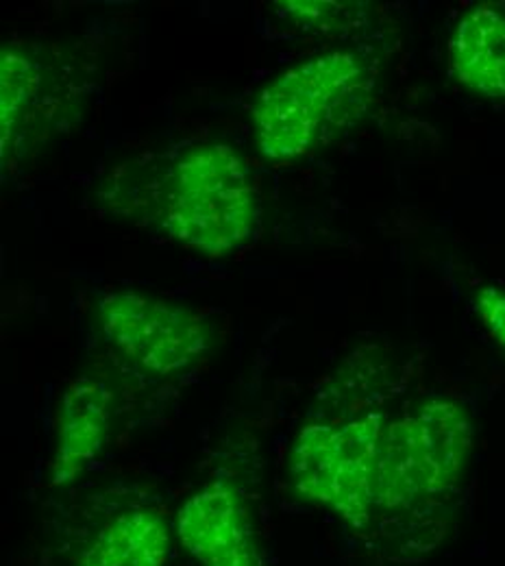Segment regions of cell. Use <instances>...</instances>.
Segmentation results:
<instances>
[{
	"mask_svg": "<svg viewBox=\"0 0 505 566\" xmlns=\"http://www.w3.org/2000/svg\"><path fill=\"white\" fill-rule=\"evenodd\" d=\"M370 92V74L358 53L332 51L269 83L253 105L255 142L269 161L303 157L336 138Z\"/></svg>",
	"mask_w": 505,
	"mask_h": 566,
	"instance_id": "obj_1",
	"label": "cell"
},
{
	"mask_svg": "<svg viewBox=\"0 0 505 566\" xmlns=\"http://www.w3.org/2000/svg\"><path fill=\"white\" fill-rule=\"evenodd\" d=\"M257 220L255 181L231 146L199 144L168 170L161 224L179 244L220 255L246 242Z\"/></svg>",
	"mask_w": 505,
	"mask_h": 566,
	"instance_id": "obj_2",
	"label": "cell"
},
{
	"mask_svg": "<svg viewBox=\"0 0 505 566\" xmlns=\"http://www.w3.org/2000/svg\"><path fill=\"white\" fill-rule=\"evenodd\" d=\"M473 423L449 399H432L388 419L379 469L377 510H408L449 493L473 449Z\"/></svg>",
	"mask_w": 505,
	"mask_h": 566,
	"instance_id": "obj_3",
	"label": "cell"
},
{
	"mask_svg": "<svg viewBox=\"0 0 505 566\" xmlns=\"http://www.w3.org/2000/svg\"><path fill=\"white\" fill-rule=\"evenodd\" d=\"M388 419L368 412L345 423L301 429L290 451V482L296 495L364 527L377 510V469Z\"/></svg>",
	"mask_w": 505,
	"mask_h": 566,
	"instance_id": "obj_4",
	"label": "cell"
},
{
	"mask_svg": "<svg viewBox=\"0 0 505 566\" xmlns=\"http://www.w3.org/2000/svg\"><path fill=\"white\" fill-rule=\"evenodd\" d=\"M105 340L157 377L190 370L210 352V329L192 310L145 292L118 290L98 303Z\"/></svg>",
	"mask_w": 505,
	"mask_h": 566,
	"instance_id": "obj_5",
	"label": "cell"
},
{
	"mask_svg": "<svg viewBox=\"0 0 505 566\" xmlns=\"http://www.w3.org/2000/svg\"><path fill=\"white\" fill-rule=\"evenodd\" d=\"M175 534L201 566H264L251 512L229 484L214 482L188 496Z\"/></svg>",
	"mask_w": 505,
	"mask_h": 566,
	"instance_id": "obj_6",
	"label": "cell"
},
{
	"mask_svg": "<svg viewBox=\"0 0 505 566\" xmlns=\"http://www.w3.org/2000/svg\"><path fill=\"white\" fill-rule=\"evenodd\" d=\"M112 399V390L87 375L69 386L60 406L57 440L51 462L53 486L73 484L98 460L109 436Z\"/></svg>",
	"mask_w": 505,
	"mask_h": 566,
	"instance_id": "obj_7",
	"label": "cell"
},
{
	"mask_svg": "<svg viewBox=\"0 0 505 566\" xmlns=\"http://www.w3.org/2000/svg\"><path fill=\"white\" fill-rule=\"evenodd\" d=\"M449 69L469 92L505 98V9L480 4L462 15L449 42Z\"/></svg>",
	"mask_w": 505,
	"mask_h": 566,
	"instance_id": "obj_8",
	"label": "cell"
},
{
	"mask_svg": "<svg viewBox=\"0 0 505 566\" xmlns=\"http://www.w3.org/2000/svg\"><path fill=\"white\" fill-rule=\"evenodd\" d=\"M170 545V530L159 512L127 507L90 536L74 566H166Z\"/></svg>",
	"mask_w": 505,
	"mask_h": 566,
	"instance_id": "obj_9",
	"label": "cell"
},
{
	"mask_svg": "<svg viewBox=\"0 0 505 566\" xmlns=\"http://www.w3.org/2000/svg\"><path fill=\"white\" fill-rule=\"evenodd\" d=\"M44 85L42 66L22 49L9 46L0 62V129L4 166L18 150L27 125L35 116Z\"/></svg>",
	"mask_w": 505,
	"mask_h": 566,
	"instance_id": "obj_10",
	"label": "cell"
},
{
	"mask_svg": "<svg viewBox=\"0 0 505 566\" xmlns=\"http://www.w3.org/2000/svg\"><path fill=\"white\" fill-rule=\"evenodd\" d=\"M475 307L488 334L505 352V290L495 285L480 287L475 294Z\"/></svg>",
	"mask_w": 505,
	"mask_h": 566,
	"instance_id": "obj_11",
	"label": "cell"
}]
</instances>
